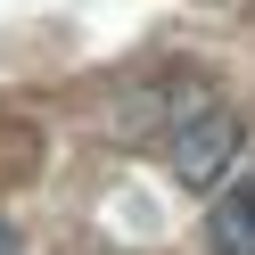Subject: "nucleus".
<instances>
[{"instance_id": "obj_1", "label": "nucleus", "mask_w": 255, "mask_h": 255, "mask_svg": "<svg viewBox=\"0 0 255 255\" xmlns=\"http://www.w3.org/2000/svg\"><path fill=\"white\" fill-rule=\"evenodd\" d=\"M239 116L231 107H198V116H181L173 124V181H189V189H214V181H231V165H239Z\"/></svg>"}, {"instance_id": "obj_2", "label": "nucleus", "mask_w": 255, "mask_h": 255, "mask_svg": "<svg viewBox=\"0 0 255 255\" xmlns=\"http://www.w3.org/2000/svg\"><path fill=\"white\" fill-rule=\"evenodd\" d=\"M206 255H255V181H231L206 214Z\"/></svg>"}, {"instance_id": "obj_3", "label": "nucleus", "mask_w": 255, "mask_h": 255, "mask_svg": "<svg viewBox=\"0 0 255 255\" xmlns=\"http://www.w3.org/2000/svg\"><path fill=\"white\" fill-rule=\"evenodd\" d=\"M0 255H17V239H8V222H0Z\"/></svg>"}]
</instances>
